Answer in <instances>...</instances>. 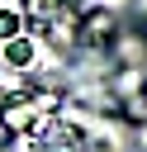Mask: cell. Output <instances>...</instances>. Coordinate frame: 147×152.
<instances>
[{"mask_svg":"<svg viewBox=\"0 0 147 152\" xmlns=\"http://www.w3.org/2000/svg\"><path fill=\"white\" fill-rule=\"evenodd\" d=\"M57 109H62L57 90H14L0 100V124L9 138H24V133H43Z\"/></svg>","mask_w":147,"mask_h":152,"instance_id":"obj_1","label":"cell"},{"mask_svg":"<svg viewBox=\"0 0 147 152\" xmlns=\"http://www.w3.org/2000/svg\"><path fill=\"white\" fill-rule=\"evenodd\" d=\"M47 142H52V152H81V128L76 124H66V119H57L52 128H47Z\"/></svg>","mask_w":147,"mask_h":152,"instance_id":"obj_2","label":"cell"},{"mask_svg":"<svg viewBox=\"0 0 147 152\" xmlns=\"http://www.w3.org/2000/svg\"><path fill=\"white\" fill-rule=\"evenodd\" d=\"M5 62H9V66H28V62H33V43L19 38V33L5 38Z\"/></svg>","mask_w":147,"mask_h":152,"instance_id":"obj_3","label":"cell"},{"mask_svg":"<svg viewBox=\"0 0 147 152\" xmlns=\"http://www.w3.org/2000/svg\"><path fill=\"white\" fill-rule=\"evenodd\" d=\"M19 28H24V19H19L14 10H0V38H14Z\"/></svg>","mask_w":147,"mask_h":152,"instance_id":"obj_4","label":"cell"}]
</instances>
